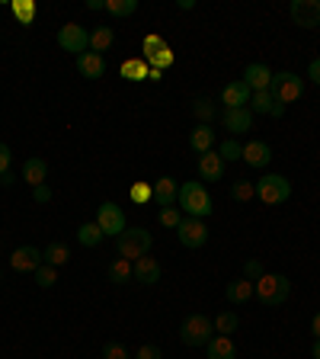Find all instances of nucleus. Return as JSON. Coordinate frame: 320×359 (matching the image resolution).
Wrapping results in <instances>:
<instances>
[{
	"instance_id": "nucleus-8",
	"label": "nucleus",
	"mask_w": 320,
	"mask_h": 359,
	"mask_svg": "<svg viewBox=\"0 0 320 359\" xmlns=\"http://www.w3.org/2000/svg\"><path fill=\"white\" fill-rule=\"evenodd\" d=\"M176 238H179V244H183V247L199 250V247L209 244V228H205V222H202V218L183 215V222H179V228H176Z\"/></svg>"
},
{
	"instance_id": "nucleus-45",
	"label": "nucleus",
	"mask_w": 320,
	"mask_h": 359,
	"mask_svg": "<svg viewBox=\"0 0 320 359\" xmlns=\"http://www.w3.org/2000/svg\"><path fill=\"white\" fill-rule=\"evenodd\" d=\"M307 77H311V81L320 87V58H314L311 65H307Z\"/></svg>"
},
{
	"instance_id": "nucleus-36",
	"label": "nucleus",
	"mask_w": 320,
	"mask_h": 359,
	"mask_svg": "<svg viewBox=\"0 0 320 359\" xmlns=\"http://www.w3.org/2000/svg\"><path fill=\"white\" fill-rule=\"evenodd\" d=\"M231 196L237 202H250V199H256V187L250 183V180H237V183L231 187Z\"/></svg>"
},
{
	"instance_id": "nucleus-37",
	"label": "nucleus",
	"mask_w": 320,
	"mask_h": 359,
	"mask_svg": "<svg viewBox=\"0 0 320 359\" xmlns=\"http://www.w3.org/2000/svg\"><path fill=\"white\" fill-rule=\"evenodd\" d=\"M122 77H125V81H144V77H148V67H144V61H125V65H122Z\"/></svg>"
},
{
	"instance_id": "nucleus-22",
	"label": "nucleus",
	"mask_w": 320,
	"mask_h": 359,
	"mask_svg": "<svg viewBox=\"0 0 320 359\" xmlns=\"http://www.w3.org/2000/svg\"><path fill=\"white\" fill-rule=\"evenodd\" d=\"M199 177L202 180H211V183L224 177V161L218 157V151H209V154L199 157Z\"/></svg>"
},
{
	"instance_id": "nucleus-39",
	"label": "nucleus",
	"mask_w": 320,
	"mask_h": 359,
	"mask_svg": "<svg viewBox=\"0 0 320 359\" xmlns=\"http://www.w3.org/2000/svg\"><path fill=\"white\" fill-rule=\"evenodd\" d=\"M103 359H132V353H128V346L116 344V340H109V344L103 346Z\"/></svg>"
},
{
	"instance_id": "nucleus-23",
	"label": "nucleus",
	"mask_w": 320,
	"mask_h": 359,
	"mask_svg": "<svg viewBox=\"0 0 320 359\" xmlns=\"http://www.w3.org/2000/svg\"><path fill=\"white\" fill-rule=\"evenodd\" d=\"M45 177H48V164H45L42 157H29V161L22 164V180H26V183H29L32 189L42 187Z\"/></svg>"
},
{
	"instance_id": "nucleus-50",
	"label": "nucleus",
	"mask_w": 320,
	"mask_h": 359,
	"mask_svg": "<svg viewBox=\"0 0 320 359\" xmlns=\"http://www.w3.org/2000/svg\"><path fill=\"white\" fill-rule=\"evenodd\" d=\"M0 276H4V269H0Z\"/></svg>"
},
{
	"instance_id": "nucleus-6",
	"label": "nucleus",
	"mask_w": 320,
	"mask_h": 359,
	"mask_svg": "<svg viewBox=\"0 0 320 359\" xmlns=\"http://www.w3.org/2000/svg\"><path fill=\"white\" fill-rule=\"evenodd\" d=\"M211 327H215L211 318H205V314H189L186 321H183V327H179V337H183L186 346H209Z\"/></svg>"
},
{
	"instance_id": "nucleus-43",
	"label": "nucleus",
	"mask_w": 320,
	"mask_h": 359,
	"mask_svg": "<svg viewBox=\"0 0 320 359\" xmlns=\"http://www.w3.org/2000/svg\"><path fill=\"white\" fill-rule=\"evenodd\" d=\"M32 199H36L39 205H45V202H52V189H48V183H42V187L32 189Z\"/></svg>"
},
{
	"instance_id": "nucleus-28",
	"label": "nucleus",
	"mask_w": 320,
	"mask_h": 359,
	"mask_svg": "<svg viewBox=\"0 0 320 359\" xmlns=\"http://www.w3.org/2000/svg\"><path fill=\"white\" fill-rule=\"evenodd\" d=\"M103 238H106V234L99 231L97 222H83L81 228H77V241H81L83 247H99V244H103Z\"/></svg>"
},
{
	"instance_id": "nucleus-34",
	"label": "nucleus",
	"mask_w": 320,
	"mask_h": 359,
	"mask_svg": "<svg viewBox=\"0 0 320 359\" xmlns=\"http://www.w3.org/2000/svg\"><path fill=\"white\" fill-rule=\"evenodd\" d=\"M32 279H36L39 289H52V285L58 283V269L48 266V263H42V266H39L36 273H32Z\"/></svg>"
},
{
	"instance_id": "nucleus-19",
	"label": "nucleus",
	"mask_w": 320,
	"mask_h": 359,
	"mask_svg": "<svg viewBox=\"0 0 320 359\" xmlns=\"http://www.w3.org/2000/svg\"><path fill=\"white\" fill-rule=\"evenodd\" d=\"M134 283L138 285H157L160 283V263H157L154 257L134 260Z\"/></svg>"
},
{
	"instance_id": "nucleus-17",
	"label": "nucleus",
	"mask_w": 320,
	"mask_h": 359,
	"mask_svg": "<svg viewBox=\"0 0 320 359\" xmlns=\"http://www.w3.org/2000/svg\"><path fill=\"white\" fill-rule=\"evenodd\" d=\"M154 202L160 205V209H167V205H176V196H179V183L173 177H160L154 180Z\"/></svg>"
},
{
	"instance_id": "nucleus-25",
	"label": "nucleus",
	"mask_w": 320,
	"mask_h": 359,
	"mask_svg": "<svg viewBox=\"0 0 320 359\" xmlns=\"http://www.w3.org/2000/svg\"><path fill=\"white\" fill-rule=\"evenodd\" d=\"M209 359H237V346H234L231 337H211L209 340Z\"/></svg>"
},
{
	"instance_id": "nucleus-2",
	"label": "nucleus",
	"mask_w": 320,
	"mask_h": 359,
	"mask_svg": "<svg viewBox=\"0 0 320 359\" xmlns=\"http://www.w3.org/2000/svg\"><path fill=\"white\" fill-rule=\"evenodd\" d=\"M288 295H291V279L282 276V273H263V276L256 279V299H260L263 305L279 308L288 302Z\"/></svg>"
},
{
	"instance_id": "nucleus-49",
	"label": "nucleus",
	"mask_w": 320,
	"mask_h": 359,
	"mask_svg": "<svg viewBox=\"0 0 320 359\" xmlns=\"http://www.w3.org/2000/svg\"><path fill=\"white\" fill-rule=\"evenodd\" d=\"M311 356H314V359H320V340H314V346H311Z\"/></svg>"
},
{
	"instance_id": "nucleus-7",
	"label": "nucleus",
	"mask_w": 320,
	"mask_h": 359,
	"mask_svg": "<svg viewBox=\"0 0 320 359\" xmlns=\"http://www.w3.org/2000/svg\"><path fill=\"white\" fill-rule=\"evenodd\" d=\"M97 224H99V231H103L106 238H119V234L128 228L125 212H122V205H116V202H103V205H99Z\"/></svg>"
},
{
	"instance_id": "nucleus-12",
	"label": "nucleus",
	"mask_w": 320,
	"mask_h": 359,
	"mask_svg": "<svg viewBox=\"0 0 320 359\" xmlns=\"http://www.w3.org/2000/svg\"><path fill=\"white\" fill-rule=\"evenodd\" d=\"M250 97H253V90L246 87L244 81H231L221 87V103L224 109H246L250 106Z\"/></svg>"
},
{
	"instance_id": "nucleus-44",
	"label": "nucleus",
	"mask_w": 320,
	"mask_h": 359,
	"mask_svg": "<svg viewBox=\"0 0 320 359\" xmlns=\"http://www.w3.org/2000/svg\"><path fill=\"white\" fill-rule=\"evenodd\" d=\"M10 161H13L10 148H7V144H0V177H4V173H10Z\"/></svg>"
},
{
	"instance_id": "nucleus-10",
	"label": "nucleus",
	"mask_w": 320,
	"mask_h": 359,
	"mask_svg": "<svg viewBox=\"0 0 320 359\" xmlns=\"http://www.w3.org/2000/svg\"><path fill=\"white\" fill-rule=\"evenodd\" d=\"M288 16L301 29H314L320 26V0H291Z\"/></svg>"
},
{
	"instance_id": "nucleus-35",
	"label": "nucleus",
	"mask_w": 320,
	"mask_h": 359,
	"mask_svg": "<svg viewBox=\"0 0 320 359\" xmlns=\"http://www.w3.org/2000/svg\"><path fill=\"white\" fill-rule=\"evenodd\" d=\"M240 154H244V144H240L237 138H228V142H221V148H218V157H221L224 164L240 161Z\"/></svg>"
},
{
	"instance_id": "nucleus-20",
	"label": "nucleus",
	"mask_w": 320,
	"mask_h": 359,
	"mask_svg": "<svg viewBox=\"0 0 320 359\" xmlns=\"http://www.w3.org/2000/svg\"><path fill=\"white\" fill-rule=\"evenodd\" d=\"M250 167H256V170H263V167L272 161V148H269L266 142H246L244 144V154H240Z\"/></svg>"
},
{
	"instance_id": "nucleus-41",
	"label": "nucleus",
	"mask_w": 320,
	"mask_h": 359,
	"mask_svg": "<svg viewBox=\"0 0 320 359\" xmlns=\"http://www.w3.org/2000/svg\"><path fill=\"white\" fill-rule=\"evenodd\" d=\"M260 276H263V263H260V260H246V263H244V279L256 283Z\"/></svg>"
},
{
	"instance_id": "nucleus-47",
	"label": "nucleus",
	"mask_w": 320,
	"mask_h": 359,
	"mask_svg": "<svg viewBox=\"0 0 320 359\" xmlns=\"http://www.w3.org/2000/svg\"><path fill=\"white\" fill-rule=\"evenodd\" d=\"M13 183H16L13 173H4V177H0V187H13Z\"/></svg>"
},
{
	"instance_id": "nucleus-24",
	"label": "nucleus",
	"mask_w": 320,
	"mask_h": 359,
	"mask_svg": "<svg viewBox=\"0 0 320 359\" xmlns=\"http://www.w3.org/2000/svg\"><path fill=\"white\" fill-rule=\"evenodd\" d=\"M189 148L199 151V154H209L215 148V128L211 126H195L193 135H189Z\"/></svg>"
},
{
	"instance_id": "nucleus-27",
	"label": "nucleus",
	"mask_w": 320,
	"mask_h": 359,
	"mask_svg": "<svg viewBox=\"0 0 320 359\" xmlns=\"http://www.w3.org/2000/svg\"><path fill=\"white\" fill-rule=\"evenodd\" d=\"M112 42H116V32H112L109 26H97V29L90 32V52L103 55V52H109Z\"/></svg>"
},
{
	"instance_id": "nucleus-38",
	"label": "nucleus",
	"mask_w": 320,
	"mask_h": 359,
	"mask_svg": "<svg viewBox=\"0 0 320 359\" xmlns=\"http://www.w3.org/2000/svg\"><path fill=\"white\" fill-rule=\"evenodd\" d=\"M157 218H160V224H164V228H179L183 212H179V205H167V209L157 212Z\"/></svg>"
},
{
	"instance_id": "nucleus-26",
	"label": "nucleus",
	"mask_w": 320,
	"mask_h": 359,
	"mask_svg": "<svg viewBox=\"0 0 320 359\" xmlns=\"http://www.w3.org/2000/svg\"><path fill=\"white\" fill-rule=\"evenodd\" d=\"M134 279V263L125 260V257H116V260L109 263V283L116 285H125Z\"/></svg>"
},
{
	"instance_id": "nucleus-16",
	"label": "nucleus",
	"mask_w": 320,
	"mask_h": 359,
	"mask_svg": "<svg viewBox=\"0 0 320 359\" xmlns=\"http://www.w3.org/2000/svg\"><path fill=\"white\" fill-rule=\"evenodd\" d=\"M221 122H224V128H228L231 135H244V132L253 128V112L250 109H224Z\"/></svg>"
},
{
	"instance_id": "nucleus-33",
	"label": "nucleus",
	"mask_w": 320,
	"mask_h": 359,
	"mask_svg": "<svg viewBox=\"0 0 320 359\" xmlns=\"http://www.w3.org/2000/svg\"><path fill=\"white\" fill-rule=\"evenodd\" d=\"M138 10V0H106V13L109 16H132Z\"/></svg>"
},
{
	"instance_id": "nucleus-31",
	"label": "nucleus",
	"mask_w": 320,
	"mask_h": 359,
	"mask_svg": "<svg viewBox=\"0 0 320 359\" xmlns=\"http://www.w3.org/2000/svg\"><path fill=\"white\" fill-rule=\"evenodd\" d=\"M193 112H195V119H199V126H211V122H215V116H218V109H215V103H211V100H195Z\"/></svg>"
},
{
	"instance_id": "nucleus-21",
	"label": "nucleus",
	"mask_w": 320,
	"mask_h": 359,
	"mask_svg": "<svg viewBox=\"0 0 320 359\" xmlns=\"http://www.w3.org/2000/svg\"><path fill=\"white\" fill-rule=\"evenodd\" d=\"M224 295H228V302H234V305H244V302H250L256 295V283L240 276V279H234V283H228Z\"/></svg>"
},
{
	"instance_id": "nucleus-18",
	"label": "nucleus",
	"mask_w": 320,
	"mask_h": 359,
	"mask_svg": "<svg viewBox=\"0 0 320 359\" xmlns=\"http://www.w3.org/2000/svg\"><path fill=\"white\" fill-rule=\"evenodd\" d=\"M77 71H81L87 81H99V77H106V58L97 52H83L81 58H77Z\"/></svg>"
},
{
	"instance_id": "nucleus-15",
	"label": "nucleus",
	"mask_w": 320,
	"mask_h": 359,
	"mask_svg": "<svg viewBox=\"0 0 320 359\" xmlns=\"http://www.w3.org/2000/svg\"><path fill=\"white\" fill-rule=\"evenodd\" d=\"M240 81L253 90V93H260V90H269V83H272V71H269L266 65H260V61H253V65L244 67V77H240Z\"/></svg>"
},
{
	"instance_id": "nucleus-4",
	"label": "nucleus",
	"mask_w": 320,
	"mask_h": 359,
	"mask_svg": "<svg viewBox=\"0 0 320 359\" xmlns=\"http://www.w3.org/2000/svg\"><path fill=\"white\" fill-rule=\"evenodd\" d=\"M269 93H272V97H276V103H282V106L295 103V100L305 97V77L291 74V71H279V74H272Z\"/></svg>"
},
{
	"instance_id": "nucleus-48",
	"label": "nucleus",
	"mask_w": 320,
	"mask_h": 359,
	"mask_svg": "<svg viewBox=\"0 0 320 359\" xmlns=\"http://www.w3.org/2000/svg\"><path fill=\"white\" fill-rule=\"evenodd\" d=\"M87 7H90V10H106V0H90Z\"/></svg>"
},
{
	"instance_id": "nucleus-29",
	"label": "nucleus",
	"mask_w": 320,
	"mask_h": 359,
	"mask_svg": "<svg viewBox=\"0 0 320 359\" xmlns=\"http://www.w3.org/2000/svg\"><path fill=\"white\" fill-rule=\"evenodd\" d=\"M13 16H16V22L20 26H32V20H36V13H39V7L32 4V0H13Z\"/></svg>"
},
{
	"instance_id": "nucleus-46",
	"label": "nucleus",
	"mask_w": 320,
	"mask_h": 359,
	"mask_svg": "<svg viewBox=\"0 0 320 359\" xmlns=\"http://www.w3.org/2000/svg\"><path fill=\"white\" fill-rule=\"evenodd\" d=\"M311 330H314V340H320V311L314 314V321H311Z\"/></svg>"
},
{
	"instance_id": "nucleus-32",
	"label": "nucleus",
	"mask_w": 320,
	"mask_h": 359,
	"mask_svg": "<svg viewBox=\"0 0 320 359\" xmlns=\"http://www.w3.org/2000/svg\"><path fill=\"white\" fill-rule=\"evenodd\" d=\"M237 327H240L237 311H221V314L215 318V330H218V334H224V337H231Z\"/></svg>"
},
{
	"instance_id": "nucleus-40",
	"label": "nucleus",
	"mask_w": 320,
	"mask_h": 359,
	"mask_svg": "<svg viewBox=\"0 0 320 359\" xmlns=\"http://www.w3.org/2000/svg\"><path fill=\"white\" fill-rule=\"evenodd\" d=\"M128 196H132V202H151L154 199V189H151L148 183H134V187L128 189Z\"/></svg>"
},
{
	"instance_id": "nucleus-14",
	"label": "nucleus",
	"mask_w": 320,
	"mask_h": 359,
	"mask_svg": "<svg viewBox=\"0 0 320 359\" xmlns=\"http://www.w3.org/2000/svg\"><path fill=\"white\" fill-rule=\"evenodd\" d=\"M246 109L253 112V116H272V119H282V116H285V106L276 103V97H272L269 90H260V93H253Z\"/></svg>"
},
{
	"instance_id": "nucleus-30",
	"label": "nucleus",
	"mask_w": 320,
	"mask_h": 359,
	"mask_svg": "<svg viewBox=\"0 0 320 359\" xmlns=\"http://www.w3.org/2000/svg\"><path fill=\"white\" fill-rule=\"evenodd\" d=\"M42 260L48 263V266L58 269V266H64V263L71 260V250H67L64 244H48V247L42 250Z\"/></svg>"
},
{
	"instance_id": "nucleus-42",
	"label": "nucleus",
	"mask_w": 320,
	"mask_h": 359,
	"mask_svg": "<svg viewBox=\"0 0 320 359\" xmlns=\"http://www.w3.org/2000/svg\"><path fill=\"white\" fill-rule=\"evenodd\" d=\"M134 359H164V356H160V346H154V344H144L141 350L134 353Z\"/></svg>"
},
{
	"instance_id": "nucleus-3",
	"label": "nucleus",
	"mask_w": 320,
	"mask_h": 359,
	"mask_svg": "<svg viewBox=\"0 0 320 359\" xmlns=\"http://www.w3.org/2000/svg\"><path fill=\"white\" fill-rule=\"evenodd\" d=\"M151 244H154V238H151L148 228H125V231L116 238V250H119V257H125V260H141V257H148Z\"/></svg>"
},
{
	"instance_id": "nucleus-1",
	"label": "nucleus",
	"mask_w": 320,
	"mask_h": 359,
	"mask_svg": "<svg viewBox=\"0 0 320 359\" xmlns=\"http://www.w3.org/2000/svg\"><path fill=\"white\" fill-rule=\"evenodd\" d=\"M176 205H179V212L189 218L211 215V196H209V189H205V183H202V180L183 183V187H179V196H176Z\"/></svg>"
},
{
	"instance_id": "nucleus-9",
	"label": "nucleus",
	"mask_w": 320,
	"mask_h": 359,
	"mask_svg": "<svg viewBox=\"0 0 320 359\" xmlns=\"http://www.w3.org/2000/svg\"><path fill=\"white\" fill-rule=\"evenodd\" d=\"M58 45L64 48V52H71V55L81 58L83 52H90V32L83 29V26H77V22H67V26L58 29Z\"/></svg>"
},
{
	"instance_id": "nucleus-5",
	"label": "nucleus",
	"mask_w": 320,
	"mask_h": 359,
	"mask_svg": "<svg viewBox=\"0 0 320 359\" xmlns=\"http://www.w3.org/2000/svg\"><path fill=\"white\" fill-rule=\"evenodd\" d=\"M253 187H256V199H263L266 205H282L291 196V183L285 177H279V173H266L263 180H256Z\"/></svg>"
},
{
	"instance_id": "nucleus-11",
	"label": "nucleus",
	"mask_w": 320,
	"mask_h": 359,
	"mask_svg": "<svg viewBox=\"0 0 320 359\" xmlns=\"http://www.w3.org/2000/svg\"><path fill=\"white\" fill-rule=\"evenodd\" d=\"M141 48H144V58L151 61V67H154V71H167V67L173 65L170 45H167L160 36H148V39H144Z\"/></svg>"
},
{
	"instance_id": "nucleus-13",
	"label": "nucleus",
	"mask_w": 320,
	"mask_h": 359,
	"mask_svg": "<svg viewBox=\"0 0 320 359\" xmlns=\"http://www.w3.org/2000/svg\"><path fill=\"white\" fill-rule=\"evenodd\" d=\"M42 263H45L42 260V250H39V247H32V244L16 247L13 254H10V266H13L16 273H36Z\"/></svg>"
}]
</instances>
